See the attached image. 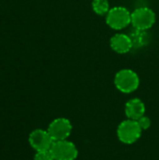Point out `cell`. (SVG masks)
Instances as JSON below:
<instances>
[{"label": "cell", "instance_id": "cell-11", "mask_svg": "<svg viewBox=\"0 0 159 160\" xmlns=\"http://www.w3.org/2000/svg\"><path fill=\"white\" fill-rule=\"evenodd\" d=\"M34 160H54L50 150L38 151L34 157Z\"/></svg>", "mask_w": 159, "mask_h": 160}, {"label": "cell", "instance_id": "cell-3", "mask_svg": "<svg viewBox=\"0 0 159 160\" xmlns=\"http://www.w3.org/2000/svg\"><path fill=\"white\" fill-rule=\"evenodd\" d=\"M142 128L136 120L127 119L123 121L117 128L118 139L126 144H132L136 142L142 135Z\"/></svg>", "mask_w": 159, "mask_h": 160}, {"label": "cell", "instance_id": "cell-9", "mask_svg": "<svg viewBox=\"0 0 159 160\" xmlns=\"http://www.w3.org/2000/svg\"><path fill=\"white\" fill-rule=\"evenodd\" d=\"M126 115L128 119L138 120L145 113V105L139 98H132L128 100L126 104L125 108Z\"/></svg>", "mask_w": 159, "mask_h": 160}, {"label": "cell", "instance_id": "cell-10", "mask_svg": "<svg viewBox=\"0 0 159 160\" xmlns=\"http://www.w3.org/2000/svg\"><path fill=\"white\" fill-rule=\"evenodd\" d=\"M92 8L97 15H105L110 10V4L108 0H93Z\"/></svg>", "mask_w": 159, "mask_h": 160}, {"label": "cell", "instance_id": "cell-1", "mask_svg": "<svg viewBox=\"0 0 159 160\" xmlns=\"http://www.w3.org/2000/svg\"><path fill=\"white\" fill-rule=\"evenodd\" d=\"M114 84L116 88L125 94H129L138 89L140 79L136 72L131 69H121L114 77Z\"/></svg>", "mask_w": 159, "mask_h": 160}, {"label": "cell", "instance_id": "cell-2", "mask_svg": "<svg viewBox=\"0 0 159 160\" xmlns=\"http://www.w3.org/2000/svg\"><path fill=\"white\" fill-rule=\"evenodd\" d=\"M106 22L114 30L124 29L131 23V13L125 7H114L107 13Z\"/></svg>", "mask_w": 159, "mask_h": 160}, {"label": "cell", "instance_id": "cell-4", "mask_svg": "<svg viewBox=\"0 0 159 160\" xmlns=\"http://www.w3.org/2000/svg\"><path fill=\"white\" fill-rule=\"evenodd\" d=\"M155 22L156 14L147 7L139 8L131 13V23L138 30L145 31L151 28Z\"/></svg>", "mask_w": 159, "mask_h": 160}, {"label": "cell", "instance_id": "cell-5", "mask_svg": "<svg viewBox=\"0 0 159 160\" xmlns=\"http://www.w3.org/2000/svg\"><path fill=\"white\" fill-rule=\"evenodd\" d=\"M50 151L54 160H75L78 157L76 145L67 140L53 142Z\"/></svg>", "mask_w": 159, "mask_h": 160}, {"label": "cell", "instance_id": "cell-7", "mask_svg": "<svg viewBox=\"0 0 159 160\" xmlns=\"http://www.w3.org/2000/svg\"><path fill=\"white\" fill-rule=\"evenodd\" d=\"M29 143L37 152L46 151L51 149L53 140L52 139L48 130L35 129L29 135Z\"/></svg>", "mask_w": 159, "mask_h": 160}, {"label": "cell", "instance_id": "cell-8", "mask_svg": "<svg viewBox=\"0 0 159 160\" xmlns=\"http://www.w3.org/2000/svg\"><path fill=\"white\" fill-rule=\"evenodd\" d=\"M111 47L117 53H127L132 49L133 43L129 36L116 34L111 38Z\"/></svg>", "mask_w": 159, "mask_h": 160}, {"label": "cell", "instance_id": "cell-12", "mask_svg": "<svg viewBox=\"0 0 159 160\" xmlns=\"http://www.w3.org/2000/svg\"><path fill=\"white\" fill-rule=\"evenodd\" d=\"M137 122H138V124H139V126H140V128H142V131L147 130L151 127V120H150L149 117H147L145 115H143L140 119H138Z\"/></svg>", "mask_w": 159, "mask_h": 160}, {"label": "cell", "instance_id": "cell-6", "mask_svg": "<svg viewBox=\"0 0 159 160\" xmlns=\"http://www.w3.org/2000/svg\"><path fill=\"white\" fill-rule=\"evenodd\" d=\"M47 130L53 142L64 141L70 136L72 125L67 118H57L50 124Z\"/></svg>", "mask_w": 159, "mask_h": 160}]
</instances>
